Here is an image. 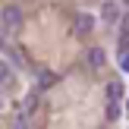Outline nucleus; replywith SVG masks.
Returning <instances> with one entry per match:
<instances>
[{"label":"nucleus","instance_id":"obj_3","mask_svg":"<svg viewBox=\"0 0 129 129\" xmlns=\"http://www.w3.org/2000/svg\"><path fill=\"white\" fill-rule=\"evenodd\" d=\"M91 31H94V16L85 13V10H79L76 19H73V35H76V38H88Z\"/></svg>","mask_w":129,"mask_h":129},{"label":"nucleus","instance_id":"obj_13","mask_svg":"<svg viewBox=\"0 0 129 129\" xmlns=\"http://www.w3.org/2000/svg\"><path fill=\"white\" fill-rule=\"evenodd\" d=\"M126 110H129V101H126Z\"/></svg>","mask_w":129,"mask_h":129},{"label":"nucleus","instance_id":"obj_8","mask_svg":"<svg viewBox=\"0 0 129 129\" xmlns=\"http://www.w3.org/2000/svg\"><path fill=\"white\" fill-rule=\"evenodd\" d=\"M10 82H13V69L6 60H0V85H10Z\"/></svg>","mask_w":129,"mask_h":129},{"label":"nucleus","instance_id":"obj_9","mask_svg":"<svg viewBox=\"0 0 129 129\" xmlns=\"http://www.w3.org/2000/svg\"><path fill=\"white\" fill-rule=\"evenodd\" d=\"M120 69H123V73H129V50H123V54H120Z\"/></svg>","mask_w":129,"mask_h":129},{"label":"nucleus","instance_id":"obj_10","mask_svg":"<svg viewBox=\"0 0 129 129\" xmlns=\"http://www.w3.org/2000/svg\"><path fill=\"white\" fill-rule=\"evenodd\" d=\"M120 25H123V35H129V13L123 16V22H120Z\"/></svg>","mask_w":129,"mask_h":129},{"label":"nucleus","instance_id":"obj_11","mask_svg":"<svg viewBox=\"0 0 129 129\" xmlns=\"http://www.w3.org/2000/svg\"><path fill=\"white\" fill-rule=\"evenodd\" d=\"M123 6H129V0H123Z\"/></svg>","mask_w":129,"mask_h":129},{"label":"nucleus","instance_id":"obj_5","mask_svg":"<svg viewBox=\"0 0 129 129\" xmlns=\"http://www.w3.org/2000/svg\"><path fill=\"white\" fill-rule=\"evenodd\" d=\"M57 85V73H50V69H38V88L41 91H47V88Z\"/></svg>","mask_w":129,"mask_h":129},{"label":"nucleus","instance_id":"obj_6","mask_svg":"<svg viewBox=\"0 0 129 129\" xmlns=\"http://www.w3.org/2000/svg\"><path fill=\"white\" fill-rule=\"evenodd\" d=\"M123 91H126V88H123V82H120V79H113V82H107V88H104V94H107V101H120V98H123Z\"/></svg>","mask_w":129,"mask_h":129},{"label":"nucleus","instance_id":"obj_4","mask_svg":"<svg viewBox=\"0 0 129 129\" xmlns=\"http://www.w3.org/2000/svg\"><path fill=\"white\" fill-rule=\"evenodd\" d=\"M85 60H88V66H91V69H101V66L107 63V50H104V47H88Z\"/></svg>","mask_w":129,"mask_h":129},{"label":"nucleus","instance_id":"obj_1","mask_svg":"<svg viewBox=\"0 0 129 129\" xmlns=\"http://www.w3.org/2000/svg\"><path fill=\"white\" fill-rule=\"evenodd\" d=\"M0 25H3V31H16V28H22V6H19V3H6V6H0Z\"/></svg>","mask_w":129,"mask_h":129},{"label":"nucleus","instance_id":"obj_2","mask_svg":"<svg viewBox=\"0 0 129 129\" xmlns=\"http://www.w3.org/2000/svg\"><path fill=\"white\" fill-rule=\"evenodd\" d=\"M101 19L107 25L123 22V0H101Z\"/></svg>","mask_w":129,"mask_h":129},{"label":"nucleus","instance_id":"obj_12","mask_svg":"<svg viewBox=\"0 0 129 129\" xmlns=\"http://www.w3.org/2000/svg\"><path fill=\"white\" fill-rule=\"evenodd\" d=\"M0 110H3V101H0Z\"/></svg>","mask_w":129,"mask_h":129},{"label":"nucleus","instance_id":"obj_7","mask_svg":"<svg viewBox=\"0 0 129 129\" xmlns=\"http://www.w3.org/2000/svg\"><path fill=\"white\" fill-rule=\"evenodd\" d=\"M120 113H123V110H120V101H107V107H104V117L110 120V123H113V120H120Z\"/></svg>","mask_w":129,"mask_h":129}]
</instances>
